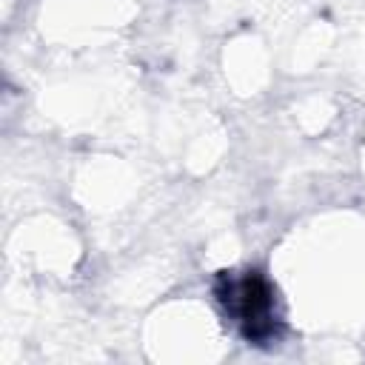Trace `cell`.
I'll list each match as a JSON object with an SVG mask.
<instances>
[{
	"label": "cell",
	"mask_w": 365,
	"mask_h": 365,
	"mask_svg": "<svg viewBox=\"0 0 365 365\" xmlns=\"http://www.w3.org/2000/svg\"><path fill=\"white\" fill-rule=\"evenodd\" d=\"M225 299L231 305H237L240 322L245 325V336L259 339V336L271 334V305L274 302H271L268 285L257 274H248L245 279L228 285Z\"/></svg>",
	"instance_id": "cell-1"
}]
</instances>
